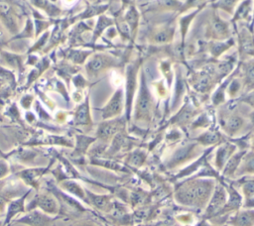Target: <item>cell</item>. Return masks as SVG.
<instances>
[{
    "mask_svg": "<svg viewBox=\"0 0 254 226\" xmlns=\"http://www.w3.org/2000/svg\"><path fill=\"white\" fill-rule=\"evenodd\" d=\"M231 23L221 18L215 11L211 13L204 27V38L207 41H226L231 38Z\"/></svg>",
    "mask_w": 254,
    "mask_h": 226,
    "instance_id": "6da1fadb",
    "label": "cell"
},
{
    "mask_svg": "<svg viewBox=\"0 0 254 226\" xmlns=\"http://www.w3.org/2000/svg\"><path fill=\"white\" fill-rule=\"evenodd\" d=\"M0 21L10 34L17 36L21 32V18L10 0H0Z\"/></svg>",
    "mask_w": 254,
    "mask_h": 226,
    "instance_id": "7a4b0ae2",
    "label": "cell"
},
{
    "mask_svg": "<svg viewBox=\"0 0 254 226\" xmlns=\"http://www.w3.org/2000/svg\"><path fill=\"white\" fill-rule=\"evenodd\" d=\"M237 35L238 58L240 60L254 57V33L249 27H241L239 30L237 26L234 27Z\"/></svg>",
    "mask_w": 254,
    "mask_h": 226,
    "instance_id": "3957f363",
    "label": "cell"
},
{
    "mask_svg": "<svg viewBox=\"0 0 254 226\" xmlns=\"http://www.w3.org/2000/svg\"><path fill=\"white\" fill-rule=\"evenodd\" d=\"M116 63V59L111 56L99 53L89 57L85 65V69L89 76H96L106 69L114 66Z\"/></svg>",
    "mask_w": 254,
    "mask_h": 226,
    "instance_id": "277c9868",
    "label": "cell"
},
{
    "mask_svg": "<svg viewBox=\"0 0 254 226\" xmlns=\"http://www.w3.org/2000/svg\"><path fill=\"white\" fill-rule=\"evenodd\" d=\"M175 35L176 27L173 24H161L150 31L148 40L153 45H168L173 42Z\"/></svg>",
    "mask_w": 254,
    "mask_h": 226,
    "instance_id": "5b68a950",
    "label": "cell"
},
{
    "mask_svg": "<svg viewBox=\"0 0 254 226\" xmlns=\"http://www.w3.org/2000/svg\"><path fill=\"white\" fill-rule=\"evenodd\" d=\"M152 102L151 97L148 92L144 73L142 72L141 76V88H140V95L137 100V107H136V119L141 120H148L150 117Z\"/></svg>",
    "mask_w": 254,
    "mask_h": 226,
    "instance_id": "8992f818",
    "label": "cell"
},
{
    "mask_svg": "<svg viewBox=\"0 0 254 226\" xmlns=\"http://www.w3.org/2000/svg\"><path fill=\"white\" fill-rule=\"evenodd\" d=\"M123 109V90L122 88L117 89L107 104L101 109L102 118L110 119L118 116Z\"/></svg>",
    "mask_w": 254,
    "mask_h": 226,
    "instance_id": "52a82bcc",
    "label": "cell"
},
{
    "mask_svg": "<svg viewBox=\"0 0 254 226\" xmlns=\"http://www.w3.org/2000/svg\"><path fill=\"white\" fill-rule=\"evenodd\" d=\"M236 44L233 38H230L226 41H207L205 43L204 49L212 57V59H219V57L229 51Z\"/></svg>",
    "mask_w": 254,
    "mask_h": 226,
    "instance_id": "ba28073f",
    "label": "cell"
},
{
    "mask_svg": "<svg viewBox=\"0 0 254 226\" xmlns=\"http://www.w3.org/2000/svg\"><path fill=\"white\" fill-rule=\"evenodd\" d=\"M143 61L142 57H138L133 63L129 64L127 67V112H130L132 97L136 85V78L138 69Z\"/></svg>",
    "mask_w": 254,
    "mask_h": 226,
    "instance_id": "9c48e42d",
    "label": "cell"
},
{
    "mask_svg": "<svg viewBox=\"0 0 254 226\" xmlns=\"http://www.w3.org/2000/svg\"><path fill=\"white\" fill-rule=\"evenodd\" d=\"M238 68L242 74V81L245 90L254 89V57L240 60Z\"/></svg>",
    "mask_w": 254,
    "mask_h": 226,
    "instance_id": "30bf717a",
    "label": "cell"
},
{
    "mask_svg": "<svg viewBox=\"0 0 254 226\" xmlns=\"http://www.w3.org/2000/svg\"><path fill=\"white\" fill-rule=\"evenodd\" d=\"M202 8L195 9L191 13H189L185 16H182L179 19V26H180V33H181V50H184L186 47V38L188 36L190 27L191 25V22L195 18V16L200 12Z\"/></svg>",
    "mask_w": 254,
    "mask_h": 226,
    "instance_id": "8fae6325",
    "label": "cell"
},
{
    "mask_svg": "<svg viewBox=\"0 0 254 226\" xmlns=\"http://www.w3.org/2000/svg\"><path fill=\"white\" fill-rule=\"evenodd\" d=\"M251 11H252V1L247 0L242 2L234 11L230 23L233 26H236L238 22L246 21L249 22L251 19Z\"/></svg>",
    "mask_w": 254,
    "mask_h": 226,
    "instance_id": "7c38bea8",
    "label": "cell"
},
{
    "mask_svg": "<svg viewBox=\"0 0 254 226\" xmlns=\"http://www.w3.org/2000/svg\"><path fill=\"white\" fill-rule=\"evenodd\" d=\"M139 19H140L139 12L137 11V9L135 8L134 5H130L129 9L125 13L124 21L129 28V33H130V36L132 39H134L137 34L138 26H139Z\"/></svg>",
    "mask_w": 254,
    "mask_h": 226,
    "instance_id": "4fadbf2b",
    "label": "cell"
},
{
    "mask_svg": "<svg viewBox=\"0 0 254 226\" xmlns=\"http://www.w3.org/2000/svg\"><path fill=\"white\" fill-rule=\"evenodd\" d=\"M243 124H244L243 118L239 115L233 114V115H229L225 119H223V121L221 123V125H222L221 127H223L225 132L232 135V134H235L238 131H240Z\"/></svg>",
    "mask_w": 254,
    "mask_h": 226,
    "instance_id": "5bb4252c",
    "label": "cell"
},
{
    "mask_svg": "<svg viewBox=\"0 0 254 226\" xmlns=\"http://www.w3.org/2000/svg\"><path fill=\"white\" fill-rule=\"evenodd\" d=\"M19 222L25 223L29 226H51L53 219L39 212H33L26 217H23L21 220H19Z\"/></svg>",
    "mask_w": 254,
    "mask_h": 226,
    "instance_id": "9a60e30c",
    "label": "cell"
},
{
    "mask_svg": "<svg viewBox=\"0 0 254 226\" xmlns=\"http://www.w3.org/2000/svg\"><path fill=\"white\" fill-rule=\"evenodd\" d=\"M36 205L39 206L42 210H44L45 212L51 213V214H56L59 211V207H58V203L57 201L49 195H40L36 198Z\"/></svg>",
    "mask_w": 254,
    "mask_h": 226,
    "instance_id": "2e32d148",
    "label": "cell"
},
{
    "mask_svg": "<svg viewBox=\"0 0 254 226\" xmlns=\"http://www.w3.org/2000/svg\"><path fill=\"white\" fill-rule=\"evenodd\" d=\"M113 22L114 21L111 18H108V17H105V16H101L98 19V22H97L96 27L94 29L93 36H92V42H95L101 36V34L104 32V30L109 28L113 24Z\"/></svg>",
    "mask_w": 254,
    "mask_h": 226,
    "instance_id": "e0dca14e",
    "label": "cell"
},
{
    "mask_svg": "<svg viewBox=\"0 0 254 226\" xmlns=\"http://www.w3.org/2000/svg\"><path fill=\"white\" fill-rule=\"evenodd\" d=\"M75 120L78 124H89L90 116H89V108H88L87 100L85 103H83L81 106L78 107L75 114Z\"/></svg>",
    "mask_w": 254,
    "mask_h": 226,
    "instance_id": "ac0fdd59",
    "label": "cell"
},
{
    "mask_svg": "<svg viewBox=\"0 0 254 226\" xmlns=\"http://www.w3.org/2000/svg\"><path fill=\"white\" fill-rule=\"evenodd\" d=\"M118 123L117 122H108L105 123L103 125L100 126V128L98 129V135L101 138H109L110 136H112L114 133L117 132L118 130Z\"/></svg>",
    "mask_w": 254,
    "mask_h": 226,
    "instance_id": "d6986e66",
    "label": "cell"
},
{
    "mask_svg": "<svg viewBox=\"0 0 254 226\" xmlns=\"http://www.w3.org/2000/svg\"><path fill=\"white\" fill-rule=\"evenodd\" d=\"M238 0H219L215 5H213L215 8L221 9L224 12H226L229 15H233L235 9H236V3Z\"/></svg>",
    "mask_w": 254,
    "mask_h": 226,
    "instance_id": "ffe728a7",
    "label": "cell"
},
{
    "mask_svg": "<svg viewBox=\"0 0 254 226\" xmlns=\"http://www.w3.org/2000/svg\"><path fill=\"white\" fill-rule=\"evenodd\" d=\"M32 2L35 5H37L39 8H42L43 10H45V12L50 14L51 16H56V15L61 13L60 9H58L57 7L49 4L47 0H32Z\"/></svg>",
    "mask_w": 254,
    "mask_h": 226,
    "instance_id": "44dd1931",
    "label": "cell"
},
{
    "mask_svg": "<svg viewBox=\"0 0 254 226\" xmlns=\"http://www.w3.org/2000/svg\"><path fill=\"white\" fill-rule=\"evenodd\" d=\"M252 223V217L249 215V213H243L240 215L239 219L237 220V225L239 226H249Z\"/></svg>",
    "mask_w": 254,
    "mask_h": 226,
    "instance_id": "7402d4cb",
    "label": "cell"
},
{
    "mask_svg": "<svg viewBox=\"0 0 254 226\" xmlns=\"http://www.w3.org/2000/svg\"><path fill=\"white\" fill-rule=\"evenodd\" d=\"M217 139H218V136L215 133H205L203 136L200 137V141L203 142L204 144H206V143H213Z\"/></svg>",
    "mask_w": 254,
    "mask_h": 226,
    "instance_id": "603a6c76",
    "label": "cell"
},
{
    "mask_svg": "<svg viewBox=\"0 0 254 226\" xmlns=\"http://www.w3.org/2000/svg\"><path fill=\"white\" fill-rule=\"evenodd\" d=\"M241 81L239 79H233L229 85V95H235V93L240 89Z\"/></svg>",
    "mask_w": 254,
    "mask_h": 226,
    "instance_id": "cb8c5ba5",
    "label": "cell"
},
{
    "mask_svg": "<svg viewBox=\"0 0 254 226\" xmlns=\"http://www.w3.org/2000/svg\"><path fill=\"white\" fill-rule=\"evenodd\" d=\"M68 226H96L91 222L88 221H77V222H73L71 224H69Z\"/></svg>",
    "mask_w": 254,
    "mask_h": 226,
    "instance_id": "d4e9b609",
    "label": "cell"
},
{
    "mask_svg": "<svg viewBox=\"0 0 254 226\" xmlns=\"http://www.w3.org/2000/svg\"><path fill=\"white\" fill-rule=\"evenodd\" d=\"M7 40H6V36L5 33L3 32V30L0 28V51L2 50V48L6 45Z\"/></svg>",
    "mask_w": 254,
    "mask_h": 226,
    "instance_id": "484cf974",
    "label": "cell"
},
{
    "mask_svg": "<svg viewBox=\"0 0 254 226\" xmlns=\"http://www.w3.org/2000/svg\"><path fill=\"white\" fill-rule=\"evenodd\" d=\"M246 101H247L248 103H250L252 106H254V93L251 94V95H249V96L247 97Z\"/></svg>",
    "mask_w": 254,
    "mask_h": 226,
    "instance_id": "4316f807",
    "label": "cell"
},
{
    "mask_svg": "<svg viewBox=\"0 0 254 226\" xmlns=\"http://www.w3.org/2000/svg\"><path fill=\"white\" fill-rule=\"evenodd\" d=\"M63 1V3L64 4H65V5H69V4H72L75 0H62Z\"/></svg>",
    "mask_w": 254,
    "mask_h": 226,
    "instance_id": "83f0119b",
    "label": "cell"
},
{
    "mask_svg": "<svg viewBox=\"0 0 254 226\" xmlns=\"http://www.w3.org/2000/svg\"><path fill=\"white\" fill-rule=\"evenodd\" d=\"M251 120H252V122L254 123V112L251 114Z\"/></svg>",
    "mask_w": 254,
    "mask_h": 226,
    "instance_id": "f1b7e54d",
    "label": "cell"
},
{
    "mask_svg": "<svg viewBox=\"0 0 254 226\" xmlns=\"http://www.w3.org/2000/svg\"><path fill=\"white\" fill-rule=\"evenodd\" d=\"M106 1H107V0H106ZM108 1H109V2H111V1H114V0H108Z\"/></svg>",
    "mask_w": 254,
    "mask_h": 226,
    "instance_id": "f546056e",
    "label": "cell"
},
{
    "mask_svg": "<svg viewBox=\"0 0 254 226\" xmlns=\"http://www.w3.org/2000/svg\"><path fill=\"white\" fill-rule=\"evenodd\" d=\"M253 146H254V142H253Z\"/></svg>",
    "mask_w": 254,
    "mask_h": 226,
    "instance_id": "4dcf8cb0",
    "label": "cell"
}]
</instances>
